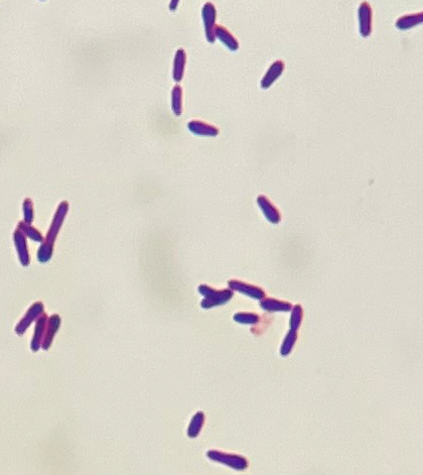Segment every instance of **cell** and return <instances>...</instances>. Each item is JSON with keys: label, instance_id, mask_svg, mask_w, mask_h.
<instances>
[{"label": "cell", "instance_id": "ffe728a7", "mask_svg": "<svg viewBox=\"0 0 423 475\" xmlns=\"http://www.w3.org/2000/svg\"><path fill=\"white\" fill-rule=\"evenodd\" d=\"M24 214H25V219L30 222L33 219V202L31 199H27L24 202Z\"/></svg>", "mask_w": 423, "mask_h": 475}, {"label": "cell", "instance_id": "7a4b0ae2", "mask_svg": "<svg viewBox=\"0 0 423 475\" xmlns=\"http://www.w3.org/2000/svg\"><path fill=\"white\" fill-rule=\"evenodd\" d=\"M207 455L209 459L217 461V462L224 463L236 470H244L249 465L248 460L241 456L230 455V453H226L219 450H209Z\"/></svg>", "mask_w": 423, "mask_h": 475}, {"label": "cell", "instance_id": "277c9868", "mask_svg": "<svg viewBox=\"0 0 423 475\" xmlns=\"http://www.w3.org/2000/svg\"><path fill=\"white\" fill-rule=\"evenodd\" d=\"M359 30L365 37L372 33L373 27V9L369 1H361L358 8Z\"/></svg>", "mask_w": 423, "mask_h": 475}, {"label": "cell", "instance_id": "2e32d148", "mask_svg": "<svg viewBox=\"0 0 423 475\" xmlns=\"http://www.w3.org/2000/svg\"><path fill=\"white\" fill-rule=\"evenodd\" d=\"M205 416L203 412H198L197 414L194 416L192 423L189 428V436L191 438H195L202 429L204 425Z\"/></svg>", "mask_w": 423, "mask_h": 475}, {"label": "cell", "instance_id": "4fadbf2b", "mask_svg": "<svg viewBox=\"0 0 423 475\" xmlns=\"http://www.w3.org/2000/svg\"><path fill=\"white\" fill-rule=\"evenodd\" d=\"M69 210V203L67 201H63L60 203L57 212H56V215H55V217H54V220H53V223L51 225V229H50V231H49V234H48L47 238H51L54 237L57 235V232L59 229L61 228L62 225V221L66 216V214Z\"/></svg>", "mask_w": 423, "mask_h": 475}, {"label": "cell", "instance_id": "ba28073f", "mask_svg": "<svg viewBox=\"0 0 423 475\" xmlns=\"http://www.w3.org/2000/svg\"><path fill=\"white\" fill-rule=\"evenodd\" d=\"M285 68V63L283 60H275L273 61L267 69L265 76L261 78L260 80V85L264 89H267L269 88L275 80L276 78L278 77H280V75L283 72Z\"/></svg>", "mask_w": 423, "mask_h": 475}, {"label": "cell", "instance_id": "9c48e42d", "mask_svg": "<svg viewBox=\"0 0 423 475\" xmlns=\"http://www.w3.org/2000/svg\"><path fill=\"white\" fill-rule=\"evenodd\" d=\"M186 63H187L186 51L180 48L175 53L174 64H173V78L175 81H180L184 77Z\"/></svg>", "mask_w": 423, "mask_h": 475}, {"label": "cell", "instance_id": "6da1fadb", "mask_svg": "<svg viewBox=\"0 0 423 475\" xmlns=\"http://www.w3.org/2000/svg\"><path fill=\"white\" fill-rule=\"evenodd\" d=\"M199 292L205 297L202 301V307L204 308L217 307L228 303L234 296V293L231 290H216L208 285H201L199 287Z\"/></svg>", "mask_w": 423, "mask_h": 475}, {"label": "cell", "instance_id": "52a82bcc", "mask_svg": "<svg viewBox=\"0 0 423 475\" xmlns=\"http://www.w3.org/2000/svg\"><path fill=\"white\" fill-rule=\"evenodd\" d=\"M189 130L199 136H217L219 129L214 124L200 119H193L188 122Z\"/></svg>", "mask_w": 423, "mask_h": 475}, {"label": "cell", "instance_id": "8fae6325", "mask_svg": "<svg viewBox=\"0 0 423 475\" xmlns=\"http://www.w3.org/2000/svg\"><path fill=\"white\" fill-rule=\"evenodd\" d=\"M260 307L263 309L267 312H290L292 309V304L283 301V300H277L274 298H267L261 300L260 302Z\"/></svg>", "mask_w": 423, "mask_h": 475}, {"label": "cell", "instance_id": "ac0fdd59", "mask_svg": "<svg viewBox=\"0 0 423 475\" xmlns=\"http://www.w3.org/2000/svg\"><path fill=\"white\" fill-rule=\"evenodd\" d=\"M234 320L244 324H255L259 322V316L253 313H237L234 316Z\"/></svg>", "mask_w": 423, "mask_h": 475}, {"label": "cell", "instance_id": "5b68a950", "mask_svg": "<svg viewBox=\"0 0 423 475\" xmlns=\"http://www.w3.org/2000/svg\"><path fill=\"white\" fill-rule=\"evenodd\" d=\"M257 204L261 212L264 213L265 216L267 217V220L270 221L271 223H278L281 220V213L278 210V208L270 200V199L267 197L266 195H259L257 197Z\"/></svg>", "mask_w": 423, "mask_h": 475}, {"label": "cell", "instance_id": "9a60e30c", "mask_svg": "<svg viewBox=\"0 0 423 475\" xmlns=\"http://www.w3.org/2000/svg\"><path fill=\"white\" fill-rule=\"evenodd\" d=\"M297 331H294V329H289L286 334V337L284 338L283 342H282L281 349H280V353H281L282 356H287L289 355L292 349H293V346L295 345V342L297 340Z\"/></svg>", "mask_w": 423, "mask_h": 475}, {"label": "cell", "instance_id": "d6986e66", "mask_svg": "<svg viewBox=\"0 0 423 475\" xmlns=\"http://www.w3.org/2000/svg\"><path fill=\"white\" fill-rule=\"evenodd\" d=\"M50 323H51V324H50V326H49V334H47V337H46V339H45V341H44V345H43L45 349L49 347L50 342H51V340H52V338H53V336H54V333H55V332L58 329V327H59V323H60V319H59V317H58V316H53V317L51 318V320H50Z\"/></svg>", "mask_w": 423, "mask_h": 475}, {"label": "cell", "instance_id": "e0dca14e", "mask_svg": "<svg viewBox=\"0 0 423 475\" xmlns=\"http://www.w3.org/2000/svg\"><path fill=\"white\" fill-rule=\"evenodd\" d=\"M291 311H292V314L290 318V328L298 331L303 320V307L300 305H296L294 306V307H292Z\"/></svg>", "mask_w": 423, "mask_h": 475}, {"label": "cell", "instance_id": "8992f818", "mask_svg": "<svg viewBox=\"0 0 423 475\" xmlns=\"http://www.w3.org/2000/svg\"><path fill=\"white\" fill-rule=\"evenodd\" d=\"M229 286L233 290L239 292V293H241V294H244L246 296H249L252 299L260 300V299L265 298V296H266V292L264 291L261 288H259V287H257L255 285H251L249 283H246V282L238 281V280H230L229 281Z\"/></svg>", "mask_w": 423, "mask_h": 475}, {"label": "cell", "instance_id": "5bb4252c", "mask_svg": "<svg viewBox=\"0 0 423 475\" xmlns=\"http://www.w3.org/2000/svg\"><path fill=\"white\" fill-rule=\"evenodd\" d=\"M171 106L174 113L179 116L183 110V89L180 85H175L171 92Z\"/></svg>", "mask_w": 423, "mask_h": 475}, {"label": "cell", "instance_id": "7c38bea8", "mask_svg": "<svg viewBox=\"0 0 423 475\" xmlns=\"http://www.w3.org/2000/svg\"><path fill=\"white\" fill-rule=\"evenodd\" d=\"M422 20L423 12L421 10V11H417L413 13L404 14L398 17L395 21V26L399 29H408V28H411L419 24L420 22H422Z\"/></svg>", "mask_w": 423, "mask_h": 475}, {"label": "cell", "instance_id": "44dd1931", "mask_svg": "<svg viewBox=\"0 0 423 475\" xmlns=\"http://www.w3.org/2000/svg\"><path fill=\"white\" fill-rule=\"evenodd\" d=\"M178 4H179V1H178V0H174L172 2H170V5H169V6H170V9L174 10V9L177 7Z\"/></svg>", "mask_w": 423, "mask_h": 475}, {"label": "cell", "instance_id": "30bf717a", "mask_svg": "<svg viewBox=\"0 0 423 475\" xmlns=\"http://www.w3.org/2000/svg\"><path fill=\"white\" fill-rule=\"evenodd\" d=\"M215 35L228 47L230 50L235 51L238 49L239 43L235 35L223 25H217L215 28Z\"/></svg>", "mask_w": 423, "mask_h": 475}, {"label": "cell", "instance_id": "3957f363", "mask_svg": "<svg viewBox=\"0 0 423 475\" xmlns=\"http://www.w3.org/2000/svg\"><path fill=\"white\" fill-rule=\"evenodd\" d=\"M202 18L204 22L205 33L207 40L211 43L215 42L216 35V19H217V8L211 1H207L202 8Z\"/></svg>", "mask_w": 423, "mask_h": 475}]
</instances>
